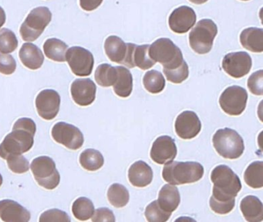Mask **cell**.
I'll use <instances>...</instances> for the list:
<instances>
[{
    "instance_id": "20",
    "label": "cell",
    "mask_w": 263,
    "mask_h": 222,
    "mask_svg": "<svg viewBox=\"0 0 263 222\" xmlns=\"http://www.w3.org/2000/svg\"><path fill=\"white\" fill-rule=\"evenodd\" d=\"M128 179L133 186L145 188L153 180V171L147 163L139 160L134 163L129 168Z\"/></svg>"
},
{
    "instance_id": "4",
    "label": "cell",
    "mask_w": 263,
    "mask_h": 222,
    "mask_svg": "<svg viewBox=\"0 0 263 222\" xmlns=\"http://www.w3.org/2000/svg\"><path fill=\"white\" fill-rule=\"evenodd\" d=\"M212 142L216 152L224 158L238 159L244 153L242 137L231 128L218 130L212 137Z\"/></svg>"
},
{
    "instance_id": "33",
    "label": "cell",
    "mask_w": 263,
    "mask_h": 222,
    "mask_svg": "<svg viewBox=\"0 0 263 222\" xmlns=\"http://www.w3.org/2000/svg\"><path fill=\"white\" fill-rule=\"evenodd\" d=\"M95 205L93 202L85 197H79L73 202L72 212L78 220H89L95 213Z\"/></svg>"
},
{
    "instance_id": "23",
    "label": "cell",
    "mask_w": 263,
    "mask_h": 222,
    "mask_svg": "<svg viewBox=\"0 0 263 222\" xmlns=\"http://www.w3.org/2000/svg\"><path fill=\"white\" fill-rule=\"evenodd\" d=\"M240 209L247 221L260 222L263 220L262 203L255 196L245 197L240 203Z\"/></svg>"
},
{
    "instance_id": "32",
    "label": "cell",
    "mask_w": 263,
    "mask_h": 222,
    "mask_svg": "<svg viewBox=\"0 0 263 222\" xmlns=\"http://www.w3.org/2000/svg\"><path fill=\"white\" fill-rule=\"evenodd\" d=\"M143 84L149 92L157 94L162 92L165 87L166 82L164 76L161 72L152 69L144 74L143 77Z\"/></svg>"
},
{
    "instance_id": "5",
    "label": "cell",
    "mask_w": 263,
    "mask_h": 222,
    "mask_svg": "<svg viewBox=\"0 0 263 222\" xmlns=\"http://www.w3.org/2000/svg\"><path fill=\"white\" fill-rule=\"evenodd\" d=\"M149 55L165 69H175L184 62L181 49L167 38L158 39L154 42L149 48Z\"/></svg>"
},
{
    "instance_id": "25",
    "label": "cell",
    "mask_w": 263,
    "mask_h": 222,
    "mask_svg": "<svg viewBox=\"0 0 263 222\" xmlns=\"http://www.w3.org/2000/svg\"><path fill=\"white\" fill-rule=\"evenodd\" d=\"M104 49L107 57L114 63L123 64L127 54V43H124L120 37L110 35L106 39Z\"/></svg>"
},
{
    "instance_id": "7",
    "label": "cell",
    "mask_w": 263,
    "mask_h": 222,
    "mask_svg": "<svg viewBox=\"0 0 263 222\" xmlns=\"http://www.w3.org/2000/svg\"><path fill=\"white\" fill-rule=\"evenodd\" d=\"M51 20L52 13L48 8L41 6L33 9L21 25L20 32L23 40L27 42L37 40Z\"/></svg>"
},
{
    "instance_id": "37",
    "label": "cell",
    "mask_w": 263,
    "mask_h": 222,
    "mask_svg": "<svg viewBox=\"0 0 263 222\" xmlns=\"http://www.w3.org/2000/svg\"><path fill=\"white\" fill-rule=\"evenodd\" d=\"M6 160L8 163L9 168L16 174H24L30 169L29 160L22 154L8 156Z\"/></svg>"
},
{
    "instance_id": "26",
    "label": "cell",
    "mask_w": 263,
    "mask_h": 222,
    "mask_svg": "<svg viewBox=\"0 0 263 222\" xmlns=\"http://www.w3.org/2000/svg\"><path fill=\"white\" fill-rule=\"evenodd\" d=\"M118 71V78L113 85L114 91L120 97L127 98L133 90V77L132 72L124 66H115Z\"/></svg>"
},
{
    "instance_id": "28",
    "label": "cell",
    "mask_w": 263,
    "mask_h": 222,
    "mask_svg": "<svg viewBox=\"0 0 263 222\" xmlns=\"http://www.w3.org/2000/svg\"><path fill=\"white\" fill-rule=\"evenodd\" d=\"M80 163L87 171H96L102 168L104 158L100 151L95 149H87L81 153Z\"/></svg>"
},
{
    "instance_id": "3",
    "label": "cell",
    "mask_w": 263,
    "mask_h": 222,
    "mask_svg": "<svg viewBox=\"0 0 263 222\" xmlns=\"http://www.w3.org/2000/svg\"><path fill=\"white\" fill-rule=\"evenodd\" d=\"M204 170L198 162L172 161L163 168L162 177L172 185L195 183L202 178Z\"/></svg>"
},
{
    "instance_id": "45",
    "label": "cell",
    "mask_w": 263,
    "mask_h": 222,
    "mask_svg": "<svg viewBox=\"0 0 263 222\" xmlns=\"http://www.w3.org/2000/svg\"><path fill=\"white\" fill-rule=\"evenodd\" d=\"M3 181H4V180H3L2 175H1V174H0V187H1V185L3 184Z\"/></svg>"
},
{
    "instance_id": "43",
    "label": "cell",
    "mask_w": 263,
    "mask_h": 222,
    "mask_svg": "<svg viewBox=\"0 0 263 222\" xmlns=\"http://www.w3.org/2000/svg\"><path fill=\"white\" fill-rule=\"evenodd\" d=\"M6 20H7V16H6L5 11L0 6V28L5 24Z\"/></svg>"
},
{
    "instance_id": "30",
    "label": "cell",
    "mask_w": 263,
    "mask_h": 222,
    "mask_svg": "<svg viewBox=\"0 0 263 222\" xmlns=\"http://www.w3.org/2000/svg\"><path fill=\"white\" fill-rule=\"evenodd\" d=\"M109 202L117 208L125 207L130 200V194L127 188L121 183H113L107 191Z\"/></svg>"
},
{
    "instance_id": "21",
    "label": "cell",
    "mask_w": 263,
    "mask_h": 222,
    "mask_svg": "<svg viewBox=\"0 0 263 222\" xmlns=\"http://www.w3.org/2000/svg\"><path fill=\"white\" fill-rule=\"evenodd\" d=\"M21 62L30 69H40L44 62V55L41 49L33 43H24L19 52Z\"/></svg>"
},
{
    "instance_id": "31",
    "label": "cell",
    "mask_w": 263,
    "mask_h": 222,
    "mask_svg": "<svg viewBox=\"0 0 263 222\" xmlns=\"http://www.w3.org/2000/svg\"><path fill=\"white\" fill-rule=\"evenodd\" d=\"M95 80L100 86L109 87L113 86L118 78V71L116 67L107 63H103L97 68L95 72Z\"/></svg>"
},
{
    "instance_id": "41",
    "label": "cell",
    "mask_w": 263,
    "mask_h": 222,
    "mask_svg": "<svg viewBox=\"0 0 263 222\" xmlns=\"http://www.w3.org/2000/svg\"><path fill=\"white\" fill-rule=\"evenodd\" d=\"M92 220L93 222L110 221L115 222V214L111 210L107 208H100L95 211V214L92 216Z\"/></svg>"
},
{
    "instance_id": "13",
    "label": "cell",
    "mask_w": 263,
    "mask_h": 222,
    "mask_svg": "<svg viewBox=\"0 0 263 222\" xmlns=\"http://www.w3.org/2000/svg\"><path fill=\"white\" fill-rule=\"evenodd\" d=\"M60 106L61 96L54 89H44L36 97V110L44 120H53L59 113Z\"/></svg>"
},
{
    "instance_id": "40",
    "label": "cell",
    "mask_w": 263,
    "mask_h": 222,
    "mask_svg": "<svg viewBox=\"0 0 263 222\" xmlns=\"http://www.w3.org/2000/svg\"><path fill=\"white\" fill-rule=\"evenodd\" d=\"M16 62L9 54L0 52V72L4 75H11L16 71Z\"/></svg>"
},
{
    "instance_id": "42",
    "label": "cell",
    "mask_w": 263,
    "mask_h": 222,
    "mask_svg": "<svg viewBox=\"0 0 263 222\" xmlns=\"http://www.w3.org/2000/svg\"><path fill=\"white\" fill-rule=\"evenodd\" d=\"M104 0H80V6L84 10L90 12L98 9Z\"/></svg>"
},
{
    "instance_id": "6",
    "label": "cell",
    "mask_w": 263,
    "mask_h": 222,
    "mask_svg": "<svg viewBox=\"0 0 263 222\" xmlns=\"http://www.w3.org/2000/svg\"><path fill=\"white\" fill-rule=\"evenodd\" d=\"M218 34L217 25L209 18L200 20L189 33V44L198 54L210 52Z\"/></svg>"
},
{
    "instance_id": "18",
    "label": "cell",
    "mask_w": 263,
    "mask_h": 222,
    "mask_svg": "<svg viewBox=\"0 0 263 222\" xmlns=\"http://www.w3.org/2000/svg\"><path fill=\"white\" fill-rule=\"evenodd\" d=\"M70 91L73 101L79 106H89L96 98V85L89 78L75 80L72 83Z\"/></svg>"
},
{
    "instance_id": "11",
    "label": "cell",
    "mask_w": 263,
    "mask_h": 222,
    "mask_svg": "<svg viewBox=\"0 0 263 222\" xmlns=\"http://www.w3.org/2000/svg\"><path fill=\"white\" fill-rule=\"evenodd\" d=\"M52 137L57 143L76 151L84 144V138L79 128L65 122H58L52 129Z\"/></svg>"
},
{
    "instance_id": "46",
    "label": "cell",
    "mask_w": 263,
    "mask_h": 222,
    "mask_svg": "<svg viewBox=\"0 0 263 222\" xmlns=\"http://www.w3.org/2000/svg\"><path fill=\"white\" fill-rule=\"evenodd\" d=\"M241 1H249V0H241Z\"/></svg>"
},
{
    "instance_id": "44",
    "label": "cell",
    "mask_w": 263,
    "mask_h": 222,
    "mask_svg": "<svg viewBox=\"0 0 263 222\" xmlns=\"http://www.w3.org/2000/svg\"><path fill=\"white\" fill-rule=\"evenodd\" d=\"M191 3H194V4L201 5L204 3H207L208 0H189Z\"/></svg>"
},
{
    "instance_id": "29",
    "label": "cell",
    "mask_w": 263,
    "mask_h": 222,
    "mask_svg": "<svg viewBox=\"0 0 263 222\" xmlns=\"http://www.w3.org/2000/svg\"><path fill=\"white\" fill-rule=\"evenodd\" d=\"M244 180L248 186L254 189L263 187V162L255 161L245 171Z\"/></svg>"
},
{
    "instance_id": "15",
    "label": "cell",
    "mask_w": 263,
    "mask_h": 222,
    "mask_svg": "<svg viewBox=\"0 0 263 222\" xmlns=\"http://www.w3.org/2000/svg\"><path fill=\"white\" fill-rule=\"evenodd\" d=\"M175 132L183 140L195 138L201 130L199 117L193 111H183L175 120Z\"/></svg>"
},
{
    "instance_id": "16",
    "label": "cell",
    "mask_w": 263,
    "mask_h": 222,
    "mask_svg": "<svg viewBox=\"0 0 263 222\" xmlns=\"http://www.w3.org/2000/svg\"><path fill=\"white\" fill-rule=\"evenodd\" d=\"M127 49L123 65L128 68L138 66L142 70L150 69L155 66V62L149 55L150 45L138 46L134 43H127Z\"/></svg>"
},
{
    "instance_id": "17",
    "label": "cell",
    "mask_w": 263,
    "mask_h": 222,
    "mask_svg": "<svg viewBox=\"0 0 263 222\" xmlns=\"http://www.w3.org/2000/svg\"><path fill=\"white\" fill-rule=\"evenodd\" d=\"M196 20V13L192 8L180 6L171 13L168 18L169 27L175 33H186L193 27Z\"/></svg>"
},
{
    "instance_id": "14",
    "label": "cell",
    "mask_w": 263,
    "mask_h": 222,
    "mask_svg": "<svg viewBox=\"0 0 263 222\" xmlns=\"http://www.w3.org/2000/svg\"><path fill=\"white\" fill-rule=\"evenodd\" d=\"M177 153L175 140L169 136H161L154 142L150 157L158 164H166L175 160Z\"/></svg>"
},
{
    "instance_id": "2",
    "label": "cell",
    "mask_w": 263,
    "mask_h": 222,
    "mask_svg": "<svg viewBox=\"0 0 263 222\" xmlns=\"http://www.w3.org/2000/svg\"><path fill=\"white\" fill-rule=\"evenodd\" d=\"M213 183L212 197L219 200H232L241 190V183L238 176L227 165L215 166L211 174Z\"/></svg>"
},
{
    "instance_id": "9",
    "label": "cell",
    "mask_w": 263,
    "mask_h": 222,
    "mask_svg": "<svg viewBox=\"0 0 263 222\" xmlns=\"http://www.w3.org/2000/svg\"><path fill=\"white\" fill-rule=\"evenodd\" d=\"M247 100L248 92L244 88L232 86L223 91L220 96L219 104L228 115L239 116L246 109Z\"/></svg>"
},
{
    "instance_id": "36",
    "label": "cell",
    "mask_w": 263,
    "mask_h": 222,
    "mask_svg": "<svg viewBox=\"0 0 263 222\" xmlns=\"http://www.w3.org/2000/svg\"><path fill=\"white\" fill-rule=\"evenodd\" d=\"M164 75L168 81L173 83H181L184 80H187L189 76V69L187 63L185 61L178 66L172 69H163Z\"/></svg>"
},
{
    "instance_id": "1",
    "label": "cell",
    "mask_w": 263,
    "mask_h": 222,
    "mask_svg": "<svg viewBox=\"0 0 263 222\" xmlns=\"http://www.w3.org/2000/svg\"><path fill=\"white\" fill-rule=\"evenodd\" d=\"M36 125L32 119L21 118L13 125V131L4 138L0 144V157L23 154L28 152L34 143Z\"/></svg>"
},
{
    "instance_id": "19",
    "label": "cell",
    "mask_w": 263,
    "mask_h": 222,
    "mask_svg": "<svg viewBox=\"0 0 263 222\" xmlns=\"http://www.w3.org/2000/svg\"><path fill=\"white\" fill-rule=\"evenodd\" d=\"M31 214L27 208L13 200H0V218L5 222H28Z\"/></svg>"
},
{
    "instance_id": "34",
    "label": "cell",
    "mask_w": 263,
    "mask_h": 222,
    "mask_svg": "<svg viewBox=\"0 0 263 222\" xmlns=\"http://www.w3.org/2000/svg\"><path fill=\"white\" fill-rule=\"evenodd\" d=\"M17 46L18 40L13 31L7 28L0 29V52L10 53L14 52Z\"/></svg>"
},
{
    "instance_id": "12",
    "label": "cell",
    "mask_w": 263,
    "mask_h": 222,
    "mask_svg": "<svg viewBox=\"0 0 263 222\" xmlns=\"http://www.w3.org/2000/svg\"><path fill=\"white\" fill-rule=\"evenodd\" d=\"M221 65L226 73L233 78L238 79L250 72L252 60L247 52H230L224 55Z\"/></svg>"
},
{
    "instance_id": "39",
    "label": "cell",
    "mask_w": 263,
    "mask_h": 222,
    "mask_svg": "<svg viewBox=\"0 0 263 222\" xmlns=\"http://www.w3.org/2000/svg\"><path fill=\"white\" fill-rule=\"evenodd\" d=\"M71 220L65 211L59 209H51L43 213L40 217L39 221H59L70 222Z\"/></svg>"
},
{
    "instance_id": "35",
    "label": "cell",
    "mask_w": 263,
    "mask_h": 222,
    "mask_svg": "<svg viewBox=\"0 0 263 222\" xmlns=\"http://www.w3.org/2000/svg\"><path fill=\"white\" fill-rule=\"evenodd\" d=\"M146 219L149 222H165L172 216V213L166 212L160 208L158 200L149 203L144 211Z\"/></svg>"
},
{
    "instance_id": "24",
    "label": "cell",
    "mask_w": 263,
    "mask_h": 222,
    "mask_svg": "<svg viewBox=\"0 0 263 222\" xmlns=\"http://www.w3.org/2000/svg\"><path fill=\"white\" fill-rule=\"evenodd\" d=\"M240 43L245 49L252 52H262L263 29L249 27L240 34Z\"/></svg>"
},
{
    "instance_id": "10",
    "label": "cell",
    "mask_w": 263,
    "mask_h": 222,
    "mask_svg": "<svg viewBox=\"0 0 263 222\" xmlns=\"http://www.w3.org/2000/svg\"><path fill=\"white\" fill-rule=\"evenodd\" d=\"M66 60L73 73L78 77H87L93 71L95 59L93 54L85 48L73 46L67 49Z\"/></svg>"
},
{
    "instance_id": "38",
    "label": "cell",
    "mask_w": 263,
    "mask_h": 222,
    "mask_svg": "<svg viewBox=\"0 0 263 222\" xmlns=\"http://www.w3.org/2000/svg\"><path fill=\"white\" fill-rule=\"evenodd\" d=\"M248 88L254 95H263V71L253 72L248 80Z\"/></svg>"
},
{
    "instance_id": "22",
    "label": "cell",
    "mask_w": 263,
    "mask_h": 222,
    "mask_svg": "<svg viewBox=\"0 0 263 222\" xmlns=\"http://www.w3.org/2000/svg\"><path fill=\"white\" fill-rule=\"evenodd\" d=\"M158 203L160 208L166 212H174L179 206L181 196L178 188L172 184H165L158 194Z\"/></svg>"
},
{
    "instance_id": "8",
    "label": "cell",
    "mask_w": 263,
    "mask_h": 222,
    "mask_svg": "<svg viewBox=\"0 0 263 222\" xmlns=\"http://www.w3.org/2000/svg\"><path fill=\"white\" fill-rule=\"evenodd\" d=\"M32 173L38 184L47 190H53L59 185L61 175L53 159L41 156L33 159L31 163Z\"/></svg>"
},
{
    "instance_id": "27",
    "label": "cell",
    "mask_w": 263,
    "mask_h": 222,
    "mask_svg": "<svg viewBox=\"0 0 263 222\" xmlns=\"http://www.w3.org/2000/svg\"><path fill=\"white\" fill-rule=\"evenodd\" d=\"M44 53L47 58L56 62H65L68 46L59 39L47 40L44 45Z\"/></svg>"
}]
</instances>
